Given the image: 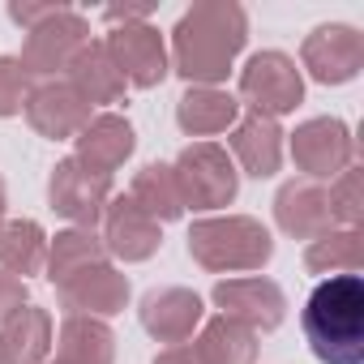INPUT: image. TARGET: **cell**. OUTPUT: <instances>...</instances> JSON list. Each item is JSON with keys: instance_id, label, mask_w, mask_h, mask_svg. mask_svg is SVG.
<instances>
[{"instance_id": "44dd1931", "label": "cell", "mask_w": 364, "mask_h": 364, "mask_svg": "<svg viewBox=\"0 0 364 364\" xmlns=\"http://www.w3.org/2000/svg\"><path fill=\"white\" fill-rule=\"evenodd\" d=\"M69 77V86L90 103V107H112V103H120L124 99V77H120V69L112 65V56H107V48H103V39H90L77 56H73V65L65 69Z\"/></svg>"}, {"instance_id": "4fadbf2b", "label": "cell", "mask_w": 364, "mask_h": 364, "mask_svg": "<svg viewBox=\"0 0 364 364\" xmlns=\"http://www.w3.org/2000/svg\"><path fill=\"white\" fill-rule=\"evenodd\" d=\"M141 330L154 338V343H167V347H180L189 343L202 321H206V309H202V296L189 291V287H154L141 296Z\"/></svg>"}, {"instance_id": "30bf717a", "label": "cell", "mask_w": 364, "mask_h": 364, "mask_svg": "<svg viewBox=\"0 0 364 364\" xmlns=\"http://www.w3.org/2000/svg\"><path fill=\"white\" fill-rule=\"evenodd\" d=\"M219 317H232L240 326H249L253 334H270L283 326L287 317V296L274 279L262 274H245V279H219L210 291Z\"/></svg>"}, {"instance_id": "cb8c5ba5", "label": "cell", "mask_w": 364, "mask_h": 364, "mask_svg": "<svg viewBox=\"0 0 364 364\" xmlns=\"http://www.w3.org/2000/svg\"><path fill=\"white\" fill-rule=\"evenodd\" d=\"M193 351L202 364H257V334L232 317H210L202 321Z\"/></svg>"}, {"instance_id": "484cf974", "label": "cell", "mask_w": 364, "mask_h": 364, "mask_svg": "<svg viewBox=\"0 0 364 364\" xmlns=\"http://www.w3.org/2000/svg\"><path fill=\"white\" fill-rule=\"evenodd\" d=\"M309 274H360L364 270V232L360 228H330L326 236L309 240L304 249Z\"/></svg>"}, {"instance_id": "f546056e", "label": "cell", "mask_w": 364, "mask_h": 364, "mask_svg": "<svg viewBox=\"0 0 364 364\" xmlns=\"http://www.w3.org/2000/svg\"><path fill=\"white\" fill-rule=\"evenodd\" d=\"M22 304H31L26 283H22L18 274H9V270H0V321H5L9 313H18Z\"/></svg>"}, {"instance_id": "5b68a950", "label": "cell", "mask_w": 364, "mask_h": 364, "mask_svg": "<svg viewBox=\"0 0 364 364\" xmlns=\"http://www.w3.org/2000/svg\"><path fill=\"white\" fill-rule=\"evenodd\" d=\"M236 90H240V103H249V112L279 120L304 103V73L287 52H253L240 69Z\"/></svg>"}, {"instance_id": "ffe728a7", "label": "cell", "mask_w": 364, "mask_h": 364, "mask_svg": "<svg viewBox=\"0 0 364 364\" xmlns=\"http://www.w3.org/2000/svg\"><path fill=\"white\" fill-rule=\"evenodd\" d=\"M52 313L39 304H22L0 321V347H5V364H48L52 355Z\"/></svg>"}, {"instance_id": "ac0fdd59", "label": "cell", "mask_w": 364, "mask_h": 364, "mask_svg": "<svg viewBox=\"0 0 364 364\" xmlns=\"http://www.w3.org/2000/svg\"><path fill=\"white\" fill-rule=\"evenodd\" d=\"M228 146H232V163H240L245 176L253 180H266L283 167V129L270 116H257V112L240 116L228 129Z\"/></svg>"}, {"instance_id": "d6a6232c", "label": "cell", "mask_w": 364, "mask_h": 364, "mask_svg": "<svg viewBox=\"0 0 364 364\" xmlns=\"http://www.w3.org/2000/svg\"><path fill=\"white\" fill-rule=\"evenodd\" d=\"M154 364H202V360H198V351H193L189 343H180V347L159 351V355H154Z\"/></svg>"}, {"instance_id": "7c38bea8", "label": "cell", "mask_w": 364, "mask_h": 364, "mask_svg": "<svg viewBox=\"0 0 364 364\" xmlns=\"http://www.w3.org/2000/svg\"><path fill=\"white\" fill-rule=\"evenodd\" d=\"M99 240H103L107 257L133 266V262H150V257L159 253L163 228H159L146 210H137V206L129 202V193H112V202H107V210H103V219H99Z\"/></svg>"}, {"instance_id": "e575fe53", "label": "cell", "mask_w": 364, "mask_h": 364, "mask_svg": "<svg viewBox=\"0 0 364 364\" xmlns=\"http://www.w3.org/2000/svg\"><path fill=\"white\" fill-rule=\"evenodd\" d=\"M0 364H5V347H0Z\"/></svg>"}, {"instance_id": "1f68e13d", "label": "cell", "mask_w": 364, "mask_h": 364, "mask_svg": "<svg viewBox=\"0 0 364 364\" xmlns=\"http://www.w3.org/2000/svg\"><path fill=\"white\" fill-rule=\"evenodd\" d=\"M150 14H154V5H112V9H103V18H107L112 26H129V22H150Z\"/></svg>"}, {"instance_id": "5bb4252c", "label": "cell", "mask_w": 364, "mask_h": 364, "mask_svg": "<svg viewBox=\"0 0 364 364\" xmlns=\"http://www.w3.org/2000/svg\"><path fill=\"white\" fill-rule=\"evenodd\" d=\"M56 300H60L65 317L73 313V317H99V321H107V317L124 313V304H129V274H120L112 262H99V266L65 279L56 287Z\"/></svg>"}, {"instance_id": "8fae6325", "label": "cell", "mask_w": 364, "mask_h": 364, "mask_svg": "<svg viewBox=\"0 0 364 364\" xmlns=\"http://www.w3.org/2000/svg\"><path fill=\"white\" fill-rule=\"evenodd\" d=\"M112 202V180L86 171L77 159H60L48 176V206L73 228H95Z\"/></svg>"}, {"instance_id": "3957f363", "label": "cell", "mask_w": 364, "mask_h": 364, "mask_svg": "<svg viewBox=\"0 0 364 364\" xmlns=\"http://www.w3.org/2000/svg\"><path fill=\"white\" fill-rule=\"evenodd\" d=\"M189 257L210 274H249L274 257V236L253 215H206L189 228Z\"/></svg>"}, {"instance_id": "52a82bcc", "label": "cell", "mask_w": 364, "mask_h": 364, "mask_svg": "<svg viewBox=\"0 0 364 364\" xmlns=\"http://www.w3.org/2000/svg\"><path fill=\"white\" fill-rule=\"evenodd\" d=\"M90 43V22L77 14V9H60V14H52L43 26H35V31H26V43H22V65H26V73L31 77H56V73H65L69 65H73V56L82 52Z\"/></svg>"}, {"instance_id": "603a6c76", "label": "cell", "mask_w": 364, "mask_h": 364, "mask_svg": "<svg viewBox=\"0 0 364 364\" xmlns=\"http://www.w3.org/2000/svg\"><path fill=\"white\" fill-rule=\"evenodd\" d=\"M99 262H112L107 249H103V240H99V232L95 228H65V232H56L48 240L43 270H48V283L60 287L65 279H73V274H82V270H90Z\"/></svg>"}, {"instance_id": "83f0119b", "label": "cell", "mask_w": 364, "mask_h": 364, "mask_svg": "<svg viewBox=\"0 0 364 364\" xmlns=\"http://www.w3.org/2000/svg\"><path fill=\"white\" fill-rule=\"evenodd\" d=\"M330 215H334V228H360L364 223V171L351 163L343 176L330 180Z\"/></svg>"}, {"instance_id": "8992f818", "label": "cell", "mask_w": 364, "mask_h": 364, "mask_svg": "<svg viewBox=\"0 0 364 364\" xmlns=\"http://www.w3.org/2000/svg\"><path fill=\"white\" fill-rule=\"evenodd\" d=\"M291 163L304 180H334L355 163V137L338 116H313L291 133Z\"/></svg>"}, {"instance_id": "7a4b0ae2", "label": "cell", "mask_w": 364, "mask_h": 364, "mask_svg": "<svg viewBox=\"0 0 364 364\" xmlns=\"http://www.w3.org/2000/svg\"><path fill=\"white\" fill-rule=\"evenodd\" d=\"M309 351L321 364H364V279L330 274L313 287L300 313Z\"/></svg>"}, {"instance_id": "d4e9b609", "label": "cell", "mask_w": 364, "mask_h": 364, "mask_svg": "<svg viewBox=\"0 0 364 364\" xmlns=\"http://www.w3.org/2000/svg\"><path fill=\"white\" fill-rule=\"evenodd\" d=\"M43 262H48V232L35 219L0 223V270H9L26 283L31 274H43Z\"/></svg>"}, {"instance_id": "277c9868", "label": "cell", "mask_w": 364, "mask_h": 364, "mask_svg": "<svg viewBox=\"0 0 364 364\" xmlns=\"http://www.w3.org/2000/svg\"><path fill=\"white\" fill-rule=\"evenodd\" d=\"M171 180L185 210H223L240 193V171L232 154L215 141H193L180 150L171 163Z\"/></svg>"}, {"instance_id": "4316f807", "label": "cell", "mask_w": 364, "mask_h": 364, "mask_svg": "<svg viewBox=\"0 0 364 364\" xmlns=\"http://www.w3.org/2000/svg\"><path fill=\"white\" fill-rule=\"evenodd\" d=\"M129 202L137 210H146L154 223H176L185 215V206H180L176 180H171V163H146L129 185Z\"/></svg>"}, {"instance_id": "6da1fadb", "label": "cell", "mask_w": 364, "mask_h": 364, "mask_svg": "<svg viewBox=\"0 0 364 364\" xmlns=\"http://www.w3.org/2000/svg\"><path fill=\"white\" fill-rule=\"evenodd\" d=\"M249 43V18L236 0H198L171 26V73L189 86H219L228 82L236 56Z\"/></svg>"}, {"instance_id": "f1b7e54d", "label": "cell", "mask_w": 364, "mask_h": 364, "mask_svg": "<svg viewBox=\"0 0 364 364\" xmlns=\"http://www.w3.org/2000/svg\"><path fill=\"white\" fill-rule=\"evenodd\" d=\"M31 90H35V77L26 73V65L18 56H0V120L22 116Z\"/></svg>"}, {"instance_id": "9c48e42d", "label": "cell", "mask_w": 364, "mask_h": 364, "mask_svg": "<svg viewBox=\"0 0 364 364\" xmlns=\"http://www.w3.org/2000/svg\"><path fill=\"white\" fill-rule=\"evenodd\" d=\"M300 65L321 86H347L364 69V35L347 22H326L300 43Z\"/></svg>"}, {"instance_id": "836d02e7", "label": "cell", "mask_w": 364, "mask_h": 364, "mask_svg": "<svg viewBox=\"0 0 364 364\" xmlns=\"http://www.w3.org/2000/svg\"><path fill=\"white\" fill-rule=\"evenodd\" d=\"M5 206H9V193H5V180H0V223H5Z\"/></svg>"}, {"instance_id": "ba28073f", "label": "cell", "mask_w": 364, "mask_h": 364, "mask_svg": "<svg viewBox=\"0 0 364 364\" xmlns=\"http://www.w3.org/2000/svg\"><path fill=\"white\" fill-rule=\"evenodd\" d=\"M112 65L120 69L124 86H137V90H154L167 73H171V60H167V39L159 35V26L150 22H129V26H112L107 39H103Z\"/></svg>"}, {"instance_id": "e0dca14e", "label": "cell", "mask_w": 364, "mask_h": 364, "mask_svg": "<svg viewBox=\"0 0 364 364\" xmlns=\"http://www.w3.org/2000/svg\"><path fill=\"white\" fill-rule=\"evenodd\" d=\"M274 223L291 240H317V236H326L334 228L326 185L304 180V176L300 180H287V185L274 193Z\"/></svg>"}, {"instance_id": "4dcf8cb0", "label": "cell", "mask_w": 364, "mask_h": 364, "mask_svg": "<svg viewBox=\"0 0 364 364\" xmlns=\"http://www.w3.org/2000/svg\"><path fill=\"white\" fill-rule=\"evenodd\" d=\"M65 5H31V0H14L9 5V18L22 26V31H35V26H43L52 14H60Z\"/></svg>"}, {"instance_id": "2e32d148", "label": "cell", "mask_w": 364, "mask_h": 364, "mask_svg": "<svg viewBox=\"0 0 364 364\" xmlns=\"http://www.w3.org/2000/svg\"><path fill=\"white\" fill-rule=\"evenodd\" d=\"M133 150H137V133H133V124H129L124 116H116V112L90 116L86 129L73 137V159H77L86 171L107 176V180H112V171H120V167L133 159Z\"/></svg>"}, {"instance_id": "7402d4cb", "label": "cell", "mask_w": 364, "mask_h": 364, "mask_svg": "<svg viewBox=\"0 0 364 364\" xmlns=\"http://www.w3.org/2000/svg\"><path fill=\"white\" fill-rule=\"evenodd\" d=\"M56 360L52 364H116V334L99 317H65L56 334Z\"/></svg>"}, {"instance_id": "d6986e66", "label": "cell", "mask_w": 364, "mask_h": 364, "mask_svg": "<svg viewBox=\"0 0 364 364\" xmlns=\"http://www.w3.org/2000/svg\"><path fill=\"white\" fill-rule=\"evenodd\" d=\"M240 120V99L223 86H189L176 103V124L189 137H215L228 133Z\"/></svg>"}, {"instance_id": "9a60e30c", "label": "cell", "mask_w": 364, "mask_h": 364, "mask_svg": "<svg viewBox=\"0 0 364 364\" xmlns=\"http://www.w3.org/2000/svg\"><path fill=\"white\" fill-rule=\"evenodd\" d=\"M22 112H26L31 129H35L39 137H48V141H69V137H77V133L86 129V120L95 116V107H90L69 82H60V77L39 82V86L31 90V99H26Z\"/></svg>"}]
</instances>
